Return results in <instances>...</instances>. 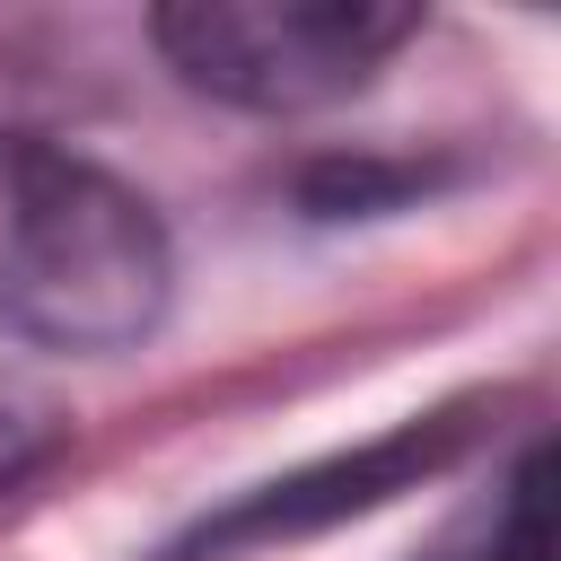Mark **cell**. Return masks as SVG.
Here are the masks:
<instances>
[{
  "label": "cell",
  "instance_id": "4",
  "mask_svg": "<svg viewBox=\"0 0 561 561\" xmlns=\"http://www.w3.org/2000/svg\"><path fill=\"white\" fill-rule=\"evenodd\" d=\"M61 438H70V421H61L35 386L0 377V491H18L35 465H53V456H61Z\"/></svg>",
  "mask_w": 561,
  "mask_h": 561
},
{
  "label": "cell",
  "instance_id": "5",
  "mask_svg": "<svg viewBox=\"0 0 561 561\" xmlns=\"http://www.w3.org/2000/svg\"><path fill=\"white\" fill-rule=\"evenodd\" d=\"M465 561H543V456H526V465H517L508 508L491 517L482 552H465Z\"/></svg>",
  "mask_w": 561,
  "mask_h": 561
},
{
  "label": "cell",
  "instance_id": "1",
  "mask_svg": "<svg viewBox=\"0 0 561 561\" xmlns=\"http://www.w3.org/2000/svg\"><path fill=\"white\" fill-rule=\"evenodd\" d=\"M167 289H175L167 228L123 175L35 131H0V333L9 342L123 351L167 316Z\"/></svg>",
  "mask_w": 561,
  "mask_h": 561
},
{
  "label": "cell",
  "instance_id": "3",
  "mask_svg": "<svg viewBox=\"0 0 561 561\" xmlns=\"http://www.w3.org/2000/svg\"><path fill=\"white\" fill-rule=\"evenodd\" d=\"M465 447V421H412L342 465H316V473H289V482H263L254 500H237L228 517H202L167 561H210V552H237V543H272V535H307V526H333L351 508H377L394 500L403 482H421L430 465H447Z\"/></svg>",
  "mask_w": 561,
  "mask_h": 561
},
{
  "label": "cell",
  "instance_id": "2",
  "mask_svg": "<svg viewBox=\"0 0 561 561\" xmlns=\"http://www.w3.org/2000/svg\"><path fill=\"white\" fill-rule=\"evenodd\" d=\"M421 26L403 0H175L149 18L184 88L245 114H307L377 79V61Z\"/></svg>",
  "mask_w": 561,
  "mask_h": 561
}]
</instances>
